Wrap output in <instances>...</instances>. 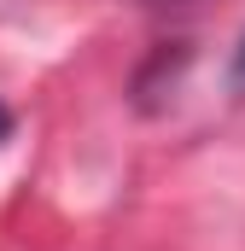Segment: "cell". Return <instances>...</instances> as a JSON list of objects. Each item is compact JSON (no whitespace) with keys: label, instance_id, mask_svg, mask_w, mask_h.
Listing matches in <instances>:
<instances>
[{"label":"cell","instance_id":"6da1fadb","mask_svg":"<svg viewBox=\"0 0 245 251\" xmlns=\"http://www.w3.org/2000/svg\"><path fill=\"white\" fill-rule=\"evenodd\" d=\"M234 88H240V94H245V41H240V47H234Z\"/></svg>","mask_w":245,"mask_h":251},{"label":"cell","instance_id":"7a4b0ae2","mask_svg":"<svg viewBox=\"0 0 245 251\" xmlns=\"http://www.w3.org/2000/svg\"><path fill=\"white\" fill-rule=\"evenodd\" d=\"M6 134H12V111L0 105V140H6Z\"/></svg>","mask_w":245,"mask_h":251}]
</instances>
